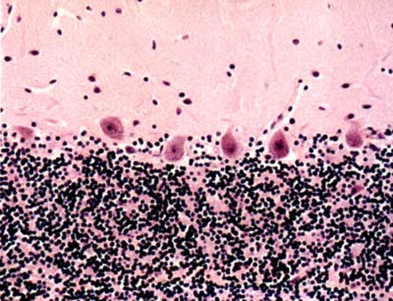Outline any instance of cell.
<instances>
[{
  "instance_id": "6da1fadb",
  "label": "cell",
  "mask_w": 393,
  "mask_h": 301,
  "mask_svg": "<svg viewBox=\"0 0 393 301\" xmlns=\"http://www.w3.org/2000/svg\"><path fill=\"white\" fill-rule=\"evenodd\" d=\"M102 129L105 133L112 138H121L123 134V128L121 123L114 118H108L101 122Z\"/></svg>"
}]
</instances>
